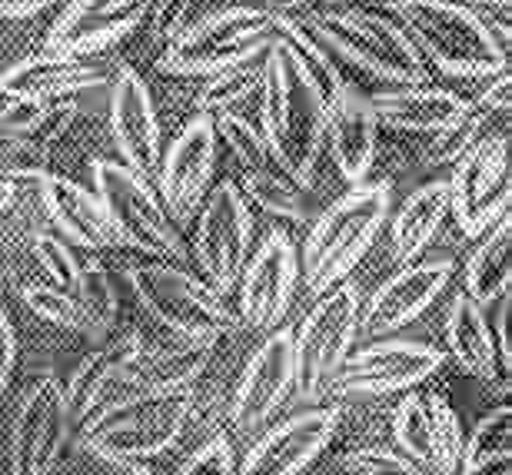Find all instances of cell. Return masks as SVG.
<instances>
[{"mask_svg":"<svg viewBox=\"0 0 512 475\" xmlns=\"http://www.w3.org/2000/svg\"><path fill=\"white\" fill-rule=\"evenodd\" d=\"M260 137L270 157L296 187L306 190L326 147V110L313 87L296 70L280 37L263 54L260 80Z\"/></svg>","mask_w":512,"mask_h":475,"instance_id":"1","label":"cell"},{"mask_svg":"<svg viewBox=\"0 0 512 475\" xmlns=\"http://www.w3.org/2000/svg\"><path fill=\"white\" fill-rule=\"evenodd\" d=\"M426 64L459 80H486L509 70V24L459 0H416L396 7Z\"/></svg>","mask_w":512,"mask_h":475,"instance_id":"2","label":"cell"},{"mask_svg":"<svg viewBox=\"0 0 512 475\" xmlns=\"http://www.w3.org/2000/svg\"><path fill=\"white\" fill-rule=\"evenodd\" d=\"M193 412L190 389L133 392L114 399L77 426L74 446L107 466H150L177 446Z\"/></svg>","mask_w":512,"mask_h":475,"instance_id":"3","label":"cell"},{"mask_svg":"<svg viewBox=\"0 0 512 475\" xmlns=\"http://www.w3.org/2000/svg\"><path fill=\"white\" fill-rule=\"evenodd\" d=\"M393 210L386 183H356L316 216L300 250V283L310 296L343 283L370 253Z\"/></svg>","mask_w":512,"mask_h":475,"instance_id":"4","label":"cell"},{"mask_svg":"<svg viewBox=\"0 0 512 475\" xmlns=\"http://www.w3.org/2000/svg\"><path fill=\"white\" fill-rule=\"evenodd\" d=\"M276 37H280L276 10L223 4L210 10L207 17H200L190 30H183L170 47H163L157 70L167 77L207 80L247 64L253 57H263Z\"/></svg>","mask_w":512,"mask_h":475,"instance_id":"5","label":"cell"},{"mask_svg":"<svg viewBox=\"0 0 512 475\" xmlns=\"http://www.w3.org/2000/svg\"><path fill=\"white\" fill-rule=\"evenodd\" d=\"M306 27L330 54L350 60L363 74L383 80L389 87H416L429 80V64L423 54L406 30L383 14L333 7L310 14Z\"/></svg>","mask_w":512,"mask_h":475,"instance_id":"6","label":"cell"},{"mask_svg":"<svg viewBox=\"0 0 512 475\" xmlns=\"http://www.w3.org/2000/svg\"><path fill=\"white\" fill-rule=\"evenodd\" d=\"M127 283L137 303L177 339L217 343L240 326L237 309L227 303V296L180 266L140 263L127 270Z\"/></svg>","mask_w":512,"mask_h":475,"instance_id":"7","label":"cell"},{"mask_svg":"<svg viewBox=\"0 0 512 475\" xmlns=\"http://www.w3.org/2000/svg\"><path fill=\"white\" fill-rule=\"evenodd\" d=\"M90 180L120 243L153 260H187L177 223L163 210L160 196L150 190L147 180L127 170L120 160H94Z\"/></svg>","mask_w":512,"mask_h":475,"instance_id":"8","label":"cell"},{"mask_svg":"<svg viewBox=\"0 0 512 475\" xmlns=\"http://www.w3.org/2000/svg\"><path fill=\"white\" fill-rule=\"evenodd\" d=\"M70 439L64 382L30 379L10 406L0 432V475H50Z\"/></svg>","mask_w":512,"mask_h":475,"instance_id":"9","label":"cell"},{"mask_svg":"<svg viewBox=\"0 0 512 475\" xmlns=\"http://www.w3.org/2000/svg\"><path fill=\"white\" fill-rule=\"evenodd\" d=\"M360 286L343 280L323 296H316L310 313L303 316L300 329L293 333L296 353V392L300 399L313 402L326 396V386L336 369L346 363L353 339L360 333Z\"/></svg>","mask_w":512,"mask_h":475,"instance_id":"10","label":"cell"},{"mask_svg":"<svg viewBox=\"0 0 512 475\" xmlns=\"http://www.w3.org/2000/svg\"><path fill=\"white\" fill-rule=\"evenodd\" d=\"M449 216L466 236H483L509 216L512 170H509V133L493 130L476 147H469L453 163L446 180Z\"/></svg>","mask_w":512,"mask_h":475,"instance_id":"11","label":"cell"},{"mask_svg":"<svg viewBox=\"0 0 512 475\" xmlns=\"http://www.w3.org/2000/svg\"><path fill=\"white\" fill-rule=\"evenodd\" d=\"M250 243V200L237 187V180H223L200 203L197 236H193V260L200 266L203 283H210L220 296L233 293L243 266L250 260Z\"/></svg>","mask_w":512,"mask_h":475,"instance_id":"12","label":"cell"},{"mask_svg":"<svg viewBox=\"0 0 512 475\" xmlns=\"http://www.w3.org/2000/svg\"><path fill=\"white\" fill-rule=\"evenodd\" d=\"M446 353L419 339H380V343L350 353L346 363L336 369L326 392L330 396H389V392H409L426 382Z\"/></svg>","mask_w":512,"mask_h":475,"instance_id":"13","label":"cell"},{"mask_svg":"<svg viewBox=\"0 0 512 475\" xmlns=\"http://www.w3.org/2000/svg\"><path fill=\"white\" fill-rule=\"evenodd\" d=\"M217 150L220 137L217 127H213V117L197 113L193 120L183 123L170 147L160 153L153 180H157V196L173 223H187L200 210L203 196L210 190L213 170H217Z\"/></svg>","mask_w":512,"mask_h":475,"instance_id":"14","label":"cell"},{"mask_svg":"<svg viewBox=\"0 0 512 475\" xmlns=\"http://www.w3.org/2000/svg\"><path fill=\"white\" fill-rule=\"evenodd\" d=\"M396 449L416 462L426 475H456L463 456V426L439 392H413L393 412Z\"/></svg>","mask_w":512,"mask_h":475,"instance_id":"15","label":"cell"},{"mask_svg":"<svg viewBox=\"0 0 512 475\" xmlns=\"http://www.w3.org/2000/svg\"><path fill=\"white\" fill-rule=\"evenodd\" d=\"M217 137L227 143L233 160H237L240 183L247 200H253L260 210L270 216H283V220H303L306 216V200L303 190L286 177L283 167L270 157L260 130L243 117V113H220L213 117Z\"/></svg>","mask_w":512,"mask_h":475,"instance_id":"16","label":"cell"},{"mask_svg":"<svg viewBox=\"0 0 512 475\" xmlns=\"http://www.w3.org/2000/svg\"><path fill=\"white\" fill-rule=\"evenodd\" d=\"M300 286V253L286 233H270L256 246L237 280V319L250 329H273L290 313Z\"/></svg>","mask_w":512,"mask_h":475,"instance_id":"17","label":"cell"},{"mask_svg":"<svg viewBox=\"0 0 512 475\" xmlns=\"http://www.w3.org/2000/svg\"><path fill=\"white\" fill-rule=\"evenodd\" d=\"M153 0H67L47 30V50L64 57H97L147 24Z\"/></svg>","mask_w":512,"mask_h":475,"instance_id":"18","label":"cell"},{"mask_svg":"<svg viewBox=\"0 0 512 475\" xmlns=\"http://www.w3.org/2000/svg\"><path fill=\"white\" fill-rule=\"evenodd\" d=\"M336 429H340V409L320 406L276 422L253 442L250 452L233 475H303L323 456Z\"/></svg>","mask_w":512,"mask_h":475,"instance_id":"19","label":"cell"},{"mask_svg":"<svg viewBox=\"0 0 512 475\" xmlns=\"http://www.w3.org/2000/svg\"><path fill=\"white\" fill-rule=\"evenodd\" d=\"M296 392V353L293 333L276 329L256 346L250 363L233 389L230 419L240 432H256L273 419V412Z\"/></svg>","mask_w":512,"mask_h":475,"instance_id":"20","label":"cell"},{"mask_svg":"<svg viewBox=\"0 0 512 475\" xmlns=\"http://www.w3.org/2000/svg\"><path fill=\"white\" fill-rule=\"evenodd\" d=\"M456 273V263L449 256L439 260H416L409 266H399L389 280L376 286L366 309H360V329L366 336H393L409 323H416L429 306L436 303L439 293L449 286Z\"/></svg>","mask_w":512,"mask_h":475,"instance_id":"21","label":"cell"},{"mask_svg":"<svg viewBox=\"0 0 512 475\" xmlns=\"http://www.w3.org/2000/svg\"><path fill=\"white\" fill-rule=\"evenodd\" d=\"M110 133L124 167L143 180H153L163 153V130L150 90L133 67H120L110 84Z\"/></svg>","mask_w":512,"mask_h":475,"instance_id":"22","label":"cell"},{"mask_svg":"<svg viewBox=\"0 0 512 475\" xmlns=\"http://www.w3.org/2000/svg\"><path fill=\"white\" fill-rule=\"evenodd\" d=\"M107 84V74L87 60L54 54L24 57L7 70H0V97L7 100H27V103H54V100H70L74 94L94 90Z\"/></svg>","mask_w":512,"mask_h":475,"instance_id":"23","label":"cell"},{"mask_svg":"<svg viewBox=\"0 0 512 475\" xmlns=\"http://www.w3.org/2000/svg\"><path fill=\"white\" fill-rule=\"evenodd\" d=\"M376 127H389L399 133H439L453 127L456 120H463L469 113V100L453 94L443 87H389L380 94L366 97Z\"/></svg>","mask_w":512,"mask_h":475,"instance_id":"24","label":"cell"},{"mask_svg":"<svg viewBox=\"0 0 512 475\" xmlns=\"http://www.w3.org/2000/svg\"><path fill=\"white\" fill-rule=\"evenodd\" d=\"M40 206L57 226L60 240L84 246V250H107V246H120L114 226H110L104 203L97 200L94 190L80 187L77 180L47 173L40 180Z\"/></svg>","mask_w":512,"mask_h":475,"instance_id":"25","label":"cell"},{"mask_svg":"<svg viewBox=\"0 0 512 475\" xmlns=\"http://www.w3.org/2000/svg\"><path fill=\"white\" fill-rule=\"evenodd\" d=\"M376 147H380V127H376L366 100L350 94L326 117V150H330L343 180H350V187L370 177Z\"/></svg>","mask_w":512,"mask_h":475,"instance_id":"26","label":"cell"},{"mask_svg":"<svg viewBox=\"0 0 512 475\" xmlns=\"http://www.w3.org/2000/svg\"><path fill=\"white\" fill-rule=\"evenodd\" d=\"M449 216L446 180H429L426 187L413 190L403 206L389 220V253L399 266L416 263L429 250Z\"/></svg>","mask_w":512,"mask_h":475,"instance_id":"27","label":"cell"},{"mask_svg":"<svg viewBox=\"0 0 512 475\" xmlns=\"http://www.w3.org/2000/svg\"><path fill=\"white\" fill-rule=\"evenodd\" d=\"M446 349L456 359V366H463L469 376L483 382H496L499 373H503L486 309H479L463 289L453 296L446 313Z\"/></svg>","mask_w":512,"mask_h":475,"instance_id":"28","label":"cell"},{"mask_svg":"<svg viewBox=\"0 0 512 475\" xmlns=\"http://www.w3.org/2000/svg\"><path fill=\"white\" fill-rule=\"evenodd\" d=\"M276 30H280V40L286 44V50H290L296 70H300L306 84L313 87V94L323 103L326 117H330V113L353 94V90L346 87L343 74L336 70L333 54L310 34L306 20L293 14H280V10H276Z\"/></svg>","mask_w":512,"mask_h":475,"instance_id":"29","label":"cell"},{"mask_svg":"<svg viewBox=\"0 0 512 475\" xmlns=\"http://www.w3.org/2000/svg\"><path fill=\"white\" fill-rule=\"evenodd\" d=\"M509 243H512V216H503L493 230L479 236V246L466 260L463 293L479 309H489L499 296L509 293V280H512Z\"/></svg>","mask_w":512,"mask_h":475,"instance_id":"30","label":"cell"},{"mask_svg":"<svg viewBox=\"0 0 512 475\" xmlns=\"http://www.w3.org/2000/svg\"><path fill=\"white\" fill-rule=\"evenodd\" d=\"M140 349H143V336L130 329V333L110 339L107 346H100L97 353L80 359V363L74 366V373H70V379H67V386H64L70 422H80L87 416V409L94 406L97 392L107 382V376L114 373L120 363H127L130 356H137Z\"/></svg>","mask_w":512,"mask_h":475,"instance_id":"31","label":"cell"},{"mask_svg":"<svg viewBox=\"0 0 512 475\" xmlns=\"http://www.w3.org/2000/svg\"><path fill=\"white\" fill-rule=\"evenodd\" d=\"M512 456V409L496 406L476 422L469 439H463L459 475H486L506 469Z\"/></svg>","mask_w":512,"mask_h":475,"instance_id":"32","label":"cell"},{"mask_svg":"<svg viewBox=\"0 0 512 475\" xmlns=\"http://www.w3.org/2000/svg\"><path fill=\"white\" fill-rule=\"evenodd\" d=\"M260 80H263V57H253L247 64L223 70V74H213L203 80L197 94V110L207 113V117L240 113L243 103L260 94Z\"/></svg>","mask_w":512,"mask_h":475,"instance_id":"33","label":"cell"},{"mask_svg":"<svg viewBox=\"0 0 512 475\" xmlns=\"http://www.w3.org/2000/svg\"><path fill=\"white\" fill-rule=\"evenodd\" d=\"M70 296L77 299L90 333H110V329H114L120 303H117V286L104 266H97V263L80 266V276L74 289H70Z\"/></svg>","mask_w":512,"mask_h":475,"instance_id":"34","label":"cell"},{"mask_svg":"<svg viewBox=\"0 0 512 475\" xmlns=\"http://www.w3.org/2000/svg\"><path fill=\"white\" fill-rule=\"evenodd\" d=\"M489 127V117L486 113H479L469 107V113L463 120H456L453 127H446V130H439L429 137V143L423 147V167H453V163L463 157V153L469 147H476L479 140L486 137V130Z\"/></svg>","mask_w":512,"mask_h":475,"instance_id":"35","label":"cell"},{"mask_svg":"<svg viewBox=\"0 0 512 475\" xmlns=\"http://www.w3.org/2000/svg\"><path fill=\"white\" fill-rule=\"evenodd\" d=\"M217 7L223 4H213V0H153L147 14L153 44H160V50L170 47L183 30H190L200 17H207Z\"/></svg>","mask_w":512,"mask_h":475,"instance_id":"36","label":"cell"},{"mask_svg":"<svg viewBox=\"0 0 512 475\" xmlns=\"http://www.w3.org/2000/svg\"><path fill=\"white\" fill-rule=\"evenodd\" d=\"M20 299H24V306L30 309V313L47 319V323L64 326V329H77V333H90L77 299L70 293H64V289L47 286V283H24L20 286Z\"/></svg>","mask_w":512,"mask_h":475,"instance_id":"37","label":"cell"},{"mask_svg":"<svg viewBox=\"0 0 512 475\" xmlns=\"http://www.w3.org/2000/svg\"><path fill=\"white\" fill-rule=\"evenodd\" d=\"M50 173V153L34 140L0 137V180L7 183H40Z\"/></svg>","mask_w":512,"mask_h":475,"instance_id":"38","label":"cell"},{"mask_svg":"<svg viewBox=\"0 0 512 475\" xmlns=\"http://www.w3.org/2000/svg\"><path fill=\"white\" fill-rule=\"evenodd\" d=\"M30 253H34L40 273H44V280H40V283L57 286V289H64V293L74 289L77 276H80V266H84V263L77 260V253L70 250V243H64L60 236L37 233Z\"/></svg>","mask_w":512,"mask_h":475,"instance_id":"39","label":"cell"},{"mask_svg":"<svg viewBox=\"0 0 512 475\" xmlns=\"http://www.w3.org/2000/svg\"><path fill=\"white\" fill-rule=\"evenodd\" d=\"M346 469L353 475H426L413 459L396 446H363L346 456Z\"/></svg>","mask_w":512,"mask_h":475,"instance_id":"40","label":"cell"},{"mask_svg":"<svg viewBox=\"0 0 512 475\" xmlns=\"http://www.w3.org/2000/svg\"><path fill=\"white\" fill-rule=\"evenodd\" d=\"M233 469H237V459H233L230 442L217 436L203 442L197 452H190V459L173 475H233Z\"/></svg>","mask_w":512,"mask_h":475,"instance_id":"41","label":"cell"},{"mask_svg":"<svg viewBox=\"0 0 512 475\" xmlns=\"http://www.w3.org/2000/svg\"><path fill=\"white\" fill-rule=\"evenodd\" d=\"M50 103H27V100H7L0 110V137H24L34 140L40 123L47 117Z\"/></svg>","mask_w":512,"mask_h":475,"instance_id":"42","label":"cell"},{"mask_svg":"<svg viewBox=\"0 0 512 475\" xmlns=\"http://www.w3.org/2000/svg\"><path fill=\"white\" fill-rule=\"evenodd\" d=\"M509 70H503V74H493V77H486L483 80V90L469 100V107L479 110V113H486L489 120H496V117H503V113H509Z\"/></svg>","mask_w":512,"mask_h":475,"instance_id":"43","label":"cell"},{"mask_svg":"<svg viewBox=\"0 0 512 475\" xmlns=\"http://www.w3.org/2000/svg\"><path fill=\"white\" fill-rule=\"evenodd\" d=\"M74 117H77V103H74V100H54V103L47 107V117H44V123H40V130H37L34 143H40L44 150H50V147H54V143L70 130V123H74Z\"/></svg>","mask_w":512,"mask_h":475,"instance_id":"44","label":"cell"},{"mask_svg":"<svg viewBox=\"0 0 512 475\" xmlns=\"http://www.w3.org/2000/svg\"><path fill=\"white\" fill-rule=\"evenodd\" d=\"M14 366H17V333H14V323L10 316L0 309V409H4V399H7V389H10V376H14Z\"/></svg>","mask_w":512,"mask_h":475,"instance_id":"45","label":"cell"},{"mask_svg":"<svg viewBox=\"0 0 512 475\" xmlns=\"http://www.w3.org/2000/svg\"><path fill=\"white\" fill-rule=\"evenodd\" d=\"M496 326L493 329V343H496V356H499V369L509 373V363H512V349H509V293L496 299Z\"/></svg>","mask_w":512,"mask_h":475,"instance_id":"46","label":"cell"},{"mask_svg":"<svg viewBox=\"0 0 512 475\" xmlns=\"http://www.w3.org/2000/svg\"><path fill=\"white\" fill-rule=\"evenodd\" d=\"M67 0H0V17L20 20V17H34L44 14L50 7H64Z\"/></svg>","mask_w":512,"mask_h":475,"instance_id":"47","label":"cell"},{"mask_svg":"<svg viewBox=\"0 0 512 475\" xmlns=\"http://www.w3.org/2000/svg\"><path fill=\"white\" fill-rule=\"evenodd\" d=\"M150 466H107V462H100V469H90L84 475H147Z\"/></svg>","mask_w":512,"mask_h":475,"instance_id":"48","label":"cell"},{"mask_svg":"<svg viewBox=\"0 0 512 475\" xmlns=\"http://www.w3.org/2000/svg\"><path fill=\"white\" fill-rule=\"evenodd\" d=\"M459 4H466V7H473V10H493V14H506L509 10V0H459Z\"/></svg>","mask_w":512,"mask_h":475,"instance_id":"49","label":"cell"},{"mask_svg":"<svg viewBox=\"0 0 512 475\" xmlns=\"http://www.w3.org/2000/svg\"><path fill=\"white\" fill-rule=\"evenodd\" d=\"M14 203H17V187L7 180H0V213H7Z\"/></svg>","mask_w":512,"mask_h":475,"instance_id":"50","label":"cell"},{"mask_svg":"<svg viewBox=\"0 0 512 475\" xmlns=\"http://www.w3.org/2000/svg\"><path fill=\"white\" fill-rule=\"evenodd\" d=\"M296 4H310V7H320V10H333V7H346L350 0H296Z\"/></svg>","mask_w":512,"mask_h":475,"instance_id":"51","label":"cell"},{"mask_svg":"<svg viewBox=\"0 0 512 475\" xmlns=\"http://www.w3.org/2000/svg\"><path fill=\"white\" fill-rule=\"evenodd\" d=\"M386 4H389V7H393V10H396V7H406V4H416V0H386Z\"/></svg>","mask_w":512,"mask_h":475,"instance_id":"52","label":"cell"},{"mask_svg":"<svg viewBox=\"0 0 512 475\" xmlns=\"http://www.w3.org/2000/svg\"><path fill=\"white\" fill-rule=\"evenodd\" d=\"M489 475H509L506 469H496V472H489Z\"/></svg>","mask_w":512,"mask_h":475,"instance_id":"53","label":"cell"},{"mask_svg":"<svg viewBox=\"0 0 512 475\" xmlns=\"http://www.w3.org/2000/svg\"><path fill=\"white\" fill-rule=\"evenodd\" d=\"M0 60H4V50H0Z\"/></svg>","mask_w":512,"mask_h":475,"instance_id":"54","label":"cell"},{"mask_svg":"<svg viewBox=\"0 0 512 475\" xmlns=\"http://www.w3.org/2000/svg\"><path fill=\"white\" fill-rule=\"evenodd\" d=\"M346 475H353V472H346Z\"/></svg>","mask_w":512,"mask_h":475,"instance_id":"55","label":"cell"}]
</instances>
